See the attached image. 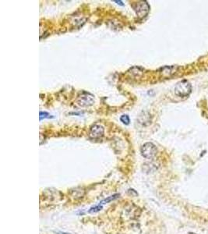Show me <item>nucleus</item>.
Returning <instances> with one entry per match:
<instances>
[{
  "label": "nucleus",
  "instance_id": "obj_1",
  "mask_svg": "<svg viewBox=\"0 0 208 234\" xmlns=\"http://www.w3.org/2000/svg\"><path fill=\"white\" fill-rule=\"evenodd\" d=\"M192 86L187 81H181L175 85V93L178 97H186L191 93Z\"/></svg>",
  "mask_w": 208,
  "mask_h": 234
},
{
  "label": "nucleus",
  "instance_id": "obj_7",
  "mask_svg": "<svg viewBox=\"0 0 208 234\" xmlns=\"http://www.w3.org/2000/svg\"><path fill=\"white\" fill-rule=\"evenodd\" d=\"M102 209V205L101 204H98V205L95 206V207H92L89 209L88 212L89 213H96V212H100V211Z\"/></svg>",
  "mask_w": 208,
  "mask_h": 234
},
{
  "label": "nucleus",
  "instance_id": "obj_10",
  "mask_svg": "<svg viewBox=\"0 0 208 234\" xmlns=\"http://www.w3.org/2000/svg\"><path fill=\"white\" fill-rule=\"evenodd\" d=\"M56 234H71L69 233V232H55Z\"/></svg>",
  "mask_w": 208,
  "mask_h": 234
},
{
  "label": "nucleus",
  "instance_id": "obj_9",
  "mask_svg": "<svg viewBox=\"0 0 208 234\" xmlns=\"http://www.w3.org/2000/svg\"><path fill=\"white\" fill-rule=\"evenodd\" d=\"M40 120H42L43 119H46V118H48V119H49V118H52L53 116H50V115H49L48 112H40Z\"/></svg>",
  "mask_w": 208,
  "mask_h": 234
},
{
  "label": "nucleus",
  "instance_id": "obj_2",
  "mask_svg": "<svg viewBox=\"0 0 208 234\" xmlns=\"http://www.w3.org/2000/svg\"><path fill=\"white\" fill-rule=\"evenodd\" d=\"M141 155L144 158L147 159H152L156 156L158 153V149L156 146L151 142L145 143L141 148Z\"/></svg>",
  "mask_w": 208,
  "mask_h": 234
},
{
  "label": "nucleus",
  "instance_id": "obj_5",
  "mask_svg": "<svg viewBox=\"0 0 208 234\" xmlns=\"http://www.w3.org/2000/svg\"><path fill=\"white\" fill-rule=\"evenodd\" d=\"M104 129L102 126L95 124L90 127V132H89V137L92 139H98V138H101L104 135Z\"/></svg>",
  "mask_w": 208,
  "mask_h": 234
},
{
  "label": "nucleus",
  "instance_id": "obj_6",
  "mask_svg": "<svg viewBox=\"0 0 208 234\" xmlns=\"http://www.w3.org/2000/svg\"><path fill=\"white\" fill-rule=\"evenodd\" d=\"M118 197H119V194H115L112 195V196L108 197V198H106L105 199L102 200V201H101V202H100V204H101V205H102V204H108V203L111 202V201H115V200L117 199V198H118Z\"/></svg>",
  "mask_w": 208,
  "mask_h": 234
},
{
  "label": "nucleus",
  "instance_id": "obj_8",
  "mask_svg": "<svg viewBox=\"0 0 208 234\" xmlns=\"http://www.w3.org/2000/svg\"><path fill=\"white\" fill-rule=\"evenodd\" d=\"M120 120H121L123 124H126V125H129V122H130V120H129V117L128 115H122V116L120 117Z\"/></svg>",
  "mask_w": 208,
  "mask_h": 234
},
{
  "label": "nucleus",
  "instance_id": "obj_3",
  "mask_svg": "<svg viewBox=\"0 0 208 234\" xmlns=\"http://www.w3.org/2000/svg\"><path fill=\"white\" fill-rule=\"evenodd\" d=\"M95 97L88 92H83L76 100V105L80 107H89L95 104Z\"/></svg>",
  "mask_w": 208,
  "mask_h": 234
},
{
  "label": "nucleus",
  "instance_id": "obj_4",
  "mask_svg": "<svg viewBox=\"0 0 208 234\" xmlns=\"http://www.w3.org/2000/svg\"><path fill=\"white\" fill-rule=\"evenodd\" d=\"M134 10L138 15L139 17L143 18L148 14L149 11H150V7L146 1H141V2H138L136 3Z\"/></svg>",
  "mask_w": 208,
  "mask_h": 234
},
{
  "label": "nucleus",
  "instance_id": "obj_11",
  "mask_svg": "<svg viewBox=\"0 0 208 234\" xmlns=\"http://www.w3.org/2000/svg\"><path fill=\"white\" fill-rule=\"evenodd\" d=\"M114 2H117V3H118V4H119V5H121V6H123L122 2H121V1H114Z\"/></svg>",
  "mask_w": 208,
  "mask_h": 234
}]
</instances>
